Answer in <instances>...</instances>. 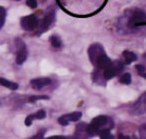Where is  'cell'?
Returning a JSON list of instances; mask_svg holds the SVG:
<instances>
[{
  "mask_svg": "<svg viewBox=\"0 0 146 139\" xmlns=\"http://www.w3.org/2000/svg\"><path fill=\"white\" fill-rule=\"evenodd\" d=\"M20 25L25 31L34 30L39 26V19L35 14H30L27 16H23L20 19Z\"/></svg>",
  "mask_w": 146,
  "mask_h": 139,
  "instance_id": "obj_1",
  "label": "cell"
},
{
  "mask_svg": "<svg viewBox=\"0 0 146 139\" xmlns=\"http://www.w3.org/2000/svg\"><path fill=\"white\" fill-rule=\"evenodd\" d=\"M130 113L132 115H142L146 113V92L142 93L139 98L134 102L130 108Z\"/></svg>",
  "mask_w": 146,
  "mask_h": 139,
  "instance_id": "obj_2",
  "label": "cell"
},
{
  "mask_svg": "<svg viewBox=\"0 0 146 139\" xmlns=\"http://www.w3.org/2000/svg\"><path fill=\"white\" fill-rule=\"evenodd\" d=\"M15 45H16V49H17L16 63L18 65H21L26 61L27 55H28V51H27L25 43L23 42L20 38H17L16 40H15Z\"/></svg>",
  "mask_w": 146,
  "mask_h": 139,
  "instance_id": "obj_3",
  "label": "cell"
},
{
  "mask_svg": "<svg viewBox=\"0 0 146 139\" xmlns=\"http://www.w3.org/2000/svg\"><path fill=\"white\" fill-rule=\"evenodd\" d=\"M54 20H55V11L50 10L49 12H47V14L43 18L42 22L39 24V32L40 33L46 32L52 26Z\"/></svg>",
  "mask_w": 146,
  "mask_h": 139,
  "instance_id": "obj_4",
  "label": "cell"
},
{
  "mask_svg": "<svg viewBox=\"0 0 146 139\" xmlns=\"http://www.w3.org/2000/svg\"><path fill=\"white\" fill-rule=\"evenodd\" d=\"M103 53H105L104 52L103 47L100 44H98V43L92 44L91 46L89 47V49H88V55H89L90 61H91L94 65H96L97 59L99 58L100 55L103 54Z\"/></svg>",
  "mask_w": 146,
  "mask_h": 139,
  "instance_id": "obj_5",
  "label": "cell"
},
{
  "mask_svg": "<svg viewBox=\"0 0 146 139\" xmlns=\"http://www.w3.org/2000/svg\"><path fill=\"white\" fill-rule=\"evenodd\" d=\"M122 69H123V64H122L121 62L116 61V62L112 63L111 66H110L109 68H107V69L104 70V73H103L104 78L107 79V80L113 78V77L115 76L116 74H118Z\"/></svg>",
  "mask_w": 146,
  "mask_h": 139,
  "instance_id": "obj_6",
  "label": "cell"
},
{
  "mask_svg": "<svg viewBox=\"0 0 146 139\" xmlns=\"http://www.w3.org/2000/svg\"><path fill=\"white\" fill-rule=\"evenodd\" d=\"M82 116L81 112H73L69 114H65L58 118V123L62 126H66L69 124L70 121H78Z\"/></svg>",
  "mask_w": 146,
  "mask_h": 139,
  "instance_id": "obj_7",
  "label": "cell"
},
{
  "mask_svg": "<svg viewBox=\"0 0 146 139\" xmlns=\"http://www.w3.org/2000/svg\"><path fill=\"white\" fill-rule=\"evenodd\" d=\"M51 83V80L49 78H46V77H41V78H35L32 79L30 81V85L33 89H36V90H39V89L43 88V87L47 86Z\"/></svg>",
  "mask_w": 146,
  "mask_h": 139,
  "instance_id": "obj_8",
  "label": "cell"
},
{
  "mask_svg": "<svg viewBox=\"0 0 146 139\" xmlns=\"http://www.w3.org/2000/svg\"><path fill=\"white\" fill-rule=\"evenodd\" d=\"M112 64V61L110 60V58L105 54H101L99 56V58L97 59V62H96V66L99 69H102V70H105V69L109 68Z\"/></svg>",
  "mask_w": 146,
  "mask_h": 139,
  "instance_id": "obj_9",
  "label": "cell"
},
{
  "mask_svg": "<svg viewBox=\"0 0 146 139\" xmlns=\"http://www.w3.org/2000/svg\"><path fill=\"white\" fill-rule=\"evenodd\" d=\"M108 122H110V119L107 116H104V115H99V116L93 118V120L91 121L92 124H94L95 126H97L98 128L106 125Z\"/></svg>",
  "mask_w": 146,
  "mask_h": 139,
  "instance_id": "obj_10",
  "label": "cell"
},
{
  "mask_svg": "<svg viewBox=\"0 0 146 139\" xmlns=\"http://www.w3.org/2000/svg\"><path fill=\"white\" fill-rule=\"evenodd\" d=\"M0 85H2L4 87H7V88L11 89V90H17L19 87V85L15 82H12V81H9L5 78H1L0 77Z\"/></svg>",
  "mask_w": 146,
  "mask_h": 139,
  "instance_id": "obj_11",
  "label": "cell"
},
{
  "mask_svg": "<svg viewBox=\"0 0 146 139\" xmlns=\"http://www.w3.org/2000/svg\"><path fill=\"white\" fill-rule=\"evenodd\" d=\"M123 57H124V59H125L126 64H130V63L136 61V59H137V56H136L135 53L131 52V51H128V50H125L123 52Z\"/></svg>",
  "mask_w": 146,
  "mask_h": 139,
  "instance_id": "obj_12",
  "label": "cell"
},
{
  "mask_svg": "<svg viewBox=\"0 0 146 139\" xmlns=\"http://www.w3.org/2000/svg\"><path fill=\"white\" fill-rule=\"evenodd\" d=\"M86 131H87V134L89 136H95L96 134L99 133V128L94 124H92V123H90L89 125L86 126Z\"/></svg>",
  "mask_w": 146,
  "mask_h": 139,
  "instance_id": "obj_13",
  "label": "cell"
},
{
  "mask_svg": "<svg viewBox=\"0 0 146 139\" xmlns=\"http://www.w3.org/2000/svg\"><path fill=\"white\" fill-rule=\"evenodd\" d=\"M99 136H100V139H113V135L111 134L109 128L102 129L99 132Z\"/></svg>",
  "mask_w": 146,
  "mask_h": 139,
  "instance_id": "obj_14",
  "label": "cell"
},
{
  "mask_svg": "<svg viewBox=\"0 0 146 139\" xmlns=\"http://www.w3.org/2000/svg\"><path fill=\"white\" fill-rule=\"evenodd\" d=\"M50 42H51V44H52V46L55 47V48H60L61 45H62L61 39L59 38L58 36H56V35H52V36L50 37Z\"/></svg>",
  "mask_w": 146,
  "mask_h": 139,
  "instance_id": "obj_15",
  "label": "cell"
},
{
  "mask_svg": "<svg viewBox=\"0 0 146 139\" xmlns=\"http://www.w3.org/2000/svg\"><path fill=\"white\" fill-rule=\"evenodd\" d=\"M119 81L122 83V84H130L131 83V74L130 73H124L121 77H120Z\"/></svg>",
  "mask_w": 146,
  "mask_h": 139,
  "instance_id": "obj_16",
  "label": "cell"
},
{
  "mask_svg": "<svg viewBox=\"0 0 146 139\" xmlns=\"http://www.w3.org/2000/svg\"><path fill=\"white\" fill-rule=\"evenodd\" d=\"M5 18H6V10L2 6H0V29L4 25Z\"/></svg>",
  "mask_w": 146,
  "mask_h": 139,
  "instance_id": "obj_17",
  "label": "cell"
},
{
  "mask_svg": "<svg viewBox=\"0 0 146 139\" xmlns=\"http://www.w3.org/2000/svg\"><path fill=\"white\" fill-rule=\"evenodd\" d=\"M33 117V119H43L46 117V112H45L43 109H40V110H38L36 113H34V114H31Z\"/></svg>",
  "mask_w": 146,
  "mask_h": 139,
  "instance_id": "obj_18",
  "label": "cell"
},
{
  "mask_svg": "<svg viewBox=\"0 0 146 139\" xmlns=\"http://www.w3.org/2000/svg\"><path fill=\"white\" fill-rule=\"evenodd\" d=\"M41 99H45V100H48L49 97L48 96H45V95H38V96H31L30 98H29V101L30 102H34V101H37V100H41Z\"/></svg>",
  "mask_w": 146,
  "mask_h": 139,
  "instance_id": "obj_19",
  "label": "cell"
},
{
  "mask_svg": "<svg viewBox=\"0 0 146 139\" xmlns=\"http://www.w3.org/2000/svg\"><path fill=\"white\" fill-rule=\"evenodd\" d=\"M26 4L28 5L30 8H36L37 7V0H27Z\"/></svg>",
  "mask_w": 146,
  "mask_h": 139,
  "instance_id": "obj_20",
  "label": "cell"
},
{
  "mask_svg": "<svg viewBox=\"0 0 146 139\" xmlns=\"http://www.w3.org/2000/svg\"><path fill=\"white\" fill-rule=\"evenodd\" d=\"M34 120L32 117V115H29V116L26 117V119H25V125L26 126H30L31 124H32V121Z\"/></svg>",
  "mask_w": 146,
  "mask_h": 139,
  "instance_id": "obj_21",
  "label": "cell"
},
{
  "mask_svg": "<svg viewBox=\"0 0 146 139\" xmlns=\"http://www.w3.org/2000/svg\"><path fill=\"white\" fill-rule=\"evenodd\" d=\"M44 133H45V130H41L37 135H35L32 138H29V139H43V134H44Z\"/></svg>",
  "mask_w": 146,
  "mask_h": 139,
  "instance_id": "obj_22",
  "label": "cell"
},
{
  "mask_svg": "<svg viewBox=\"0 0 146 139\" xmlns=\"http://www.w3.org/2000/svg\"><path fill=\"white\" fill-rule=\"evenodd\" d=\"M136 69L138 70L140 75H142L143 73H145V67L142 66V65H136Z\"/></svg>",
  "mask_w": 146,
  "mask_h": 139,
  "instance_id": "obj_23",
  "label": "cell"
},
{
  "mask_svg": "<svg viewBox=\"0 0 146 139\" xmlns=\"http://www.w3.org/2000/svg\"><path fill=\"white\" fill-rule=\"evenodd\" d=\"M46 139H68L67 137H65V136H51V137H48V138H46Z\"/></svg>",
  "mask_w": 146,
  "mask_h": 139,
  "instance_id": "obj_24",
  "label": "cell"
},
{
  "mask_svg": "<svg viewBox=\"0 0 146 139\" xmlns=\"http://www.w3.org/2000/svg\"><path fill=\"white\" fill-rule=\"evenodd\" d=\"M118 139H130V137H129V136H125V135L120 134L119 136H118Z\"/></svg>",
  "mask_w": 146,
  "mask_h": 139,
  "instance_id": "obj_25",
  "label": "cell"
},
{
  "mask_svg": "<svg viewBox=\"0 0 146 139\" xmlns=\"http://www.w3.org/2000/svg\"><path fill=\"white\" fill-rule=\"evenodd\" d=\"M144 128H145V130H146V125H145V126H144Z\"/></svg>",
  "mask_w": 146,
  "mask_h": 139,
  "instance_id": "obj_26",
  "label": "cell"
},
{
  "mask_svg": "<svg viewBox=\"0 0 146 139\" xmlns=\"http://www.w3.org/2000/svg\"><path fill=\"white\" fill-rule=\"evenodd\" d=\"M15 1H20V0H15Z\"/></svg>",
  "mask_w": 146,
  "mask_h": 139,
  "instance_id": "obj_27",
  "label": "cell"
}]
</instances>
